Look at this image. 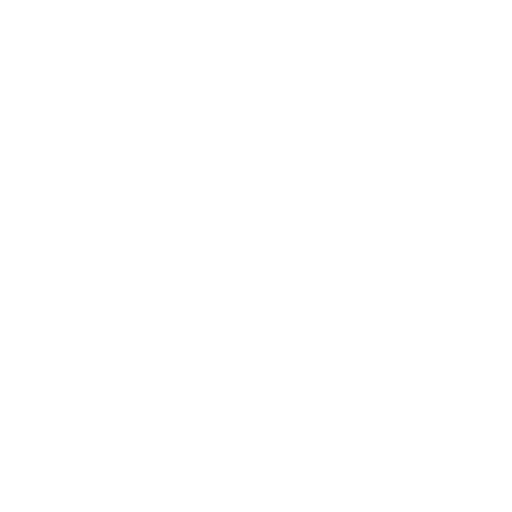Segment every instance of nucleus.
Returning a JSON list of instances; mask_svg holds the SVG:
<instances>
[]
</instances>
